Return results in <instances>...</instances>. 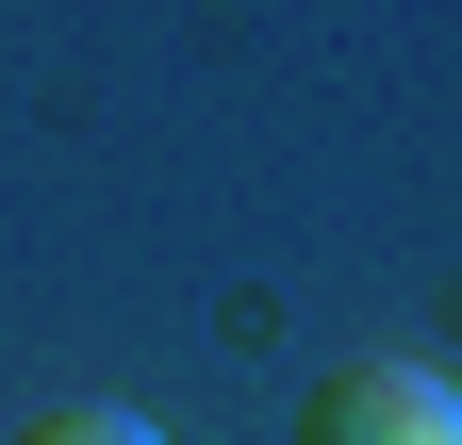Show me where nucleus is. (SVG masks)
Wrapping results in <instances>:
<instances>
[{"instance_id":"nucleus-2","label":"nucleus","mask_w":462,"mask_h":445,"mask_svg":"<svg viewBox=\"0 0 462 445\" xmlns=\"http://www.w3.org/2000/svg\"><path fill=\"white\" fill-rule=\"evenodd\" d=\"M17 445H165V429H149L133 396H67V413H33Z\"/></svg>"},{"instance_id":"nucleus-1","label":"nucleus","mask_w":462,"mask_h":445,"mask_svg":"<svg viewBox=\"0 0 462 445\" xmlns=\"http://www.w3.org/2000/svg\"><path fill=\"white\" fill-rule=\"evenodd\" d=\"M298 445H462V379L413 347H364L298 396Z\"/></svg>"}]
</instances>
